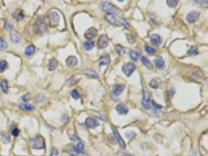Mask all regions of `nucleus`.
<instances>
[{
    "label": "nucleus",
    "instance_id": "f257e3e1",
    "mask_svg": "<svg viewBox=\"0 0 208 156\" xmlns=\"http://www.w3.org/2000/svg\"><path fill=\"white\" fill-rule=\"evenodd\" d=\"M47 30V25L45 18L43 17H40L37 18L36 22L34 23L33 26V31L35 34H43Z\"/></svg>",
    "mask_w": 208,
    "mask_h": 156
},
{
    "label": "nucleus",
    "instance_id": "f03ea898",
    "mask_svg": "<svg viewBox=\"0 0 208 156\" xmlns=\"http://www.w3.org/2000/svg\"><path fill=\"white\" fill-rule=\"evenodd\" d=\"M100 7L103 11L105 12L106 14H116L119 13L118 9L110 2H102L101 3Z\"/></svg>",
    "mask_w": 208,
    "mask_h": 156
},
{
    "label": "nucleus",
    "instance_id": "7ed1b4c3",
    "mask_svg": "<svg viewBox=\"0 0 208 156\" xmlns=\"http://www.w3.org/2000/svg\"><path fill=\"white\" fill-rule=\"evenodd\" d=\"M30 145L34 149H43L45 147V140L41 136H37L34 139L31 140Z\"/></svg>",
    "mask_w": 208,
    "mask_h": 156
},
{
    "label": "nucleus",
    "instance_id": "20e7f679",
    "mask_svg": "<svg viewBox=\"0 0 208 156\" xmlns=\"http://www.w3.org/2000/svg\"><path fill=\"white\" fill-rule=\"evenodd\" d=\"M151 95H150L147 89L146 88H143V99L141 101V105L143 106V108H144L147 110H149L151 108Z\"/></svg>",
    "mask_w": 208,
    "mask_h": 156
},
{
    "label": "nucleus",
    "instance_id": "39448f33",
    "mask_svg": "<svg viewBox=\"0 0 208 156\" xmlns=\"http://www.w3.org/2000/svg\"><path fill=\"white\" fill-rule=\"evenodd\" d=\"M122 70H123V74H125L126 77H130L132 74L133 73V71L136 70V66L133 62H128L123 65Z\"/></svg>",
    "mask_w": 208,
    "mask_h": 156
},
{
    "label": "nucleus",
    "instance_id": "423d86ee",
    "mask_svg": "<svg viewBox=\"0 0 208 156\" xmlns=\"http://www.w3.org/2000/svg\"><path fill=\"white\" fill-rule=\"evenodd\" d=\"M49 24L51 27H56L59 21V15L57 12H51L49 15Z\"/></svg>",
    "mask_w": 208,
    "mask_h": 156
},
{
    "label": "nucleus",
    "instance_id": "0eeeda50",
    "mask_svg": "<svg viewBox=\"0 0 208 156\" xmlns=\"http://www.w3.org/2000/svg\"><path fill=\"white\" fill-rule=\"evenodd\" d=\"M108 45V37L107 36V34H101L100 36V37L98 38V41H97V46L98 48L100 49H102V48H105Z\"/></svg>",
    "mask_w": 208,
    "mask_h": 156
},
{
    "label": "nucleus",
    "instance_id": "6e6552de",
    "mask_svg": "<svg viewBox=\"0 0 208 156\" xmlns=\"http://www.w3.org/2000/svg\"><path fill=\"white\" fill-rule=\"evenodd\" d=\"M97 34V31L96 30L95 27H92L91 28L87 29L84 33V37L85 38L88 40V41H91L92 39H94V37H96V35Z\"/></svg>",
    "mask_w": 208,
    "mask_h": 156
},
{
    "label": "nucleus",
    "instance_id": "1a4fd4ad",
    "mask_svg": "<svg viewBox=\"0 0 208 156\" xmlns=\"http://www.w3.org/2000/svg\"><path fill=\"white\" fill-rule=\"evenodd\" d=\"M111 129H112V131H113V133H114V137H115V139H116V141H118V143H119L120 148L124 149V148H125V142H124V141H123V138H122V137L120 136L119 133L118 132V131H117L116 129H115L113 126H111Z\"/></svg>",
    "mask_w": 208,
    "mask_h": 156
},
{
    "label": "nucleus",
    "instance_id": "9d476101",
    "mask_svg": "<svg viewBox=\"0 0 208 156\" xmlns=\"http://www.w3.org/2000/svg\"><path fill=\"white\" fill-rule=\"evenodd\" d=\"M85 124L90 129H94L99 126V123L97 122V119H94L92 117H87L85 120Z\"/></svg>",
    "mask_w": 208,
    "mask_h": 156
},
{
    "label": "nucleus",
    "instance_id": "9b49d317",
    "mask_svg": "<svg viewBox=\"0 0 208 156\" xmlns=\"http://www.w3.org/2000/svg\"><path fill=\"white\" fill-rule=\"evenodd\" d=\"M200 13L197 11H192L189 13H188L187 17H186V20L188 21L189 23H195L198 18H199Z\"/></svg>",
    "mask_w": 208,
    "mask_h": 156
},
{
    "label": "nucleus",
    "instance_id": "f8f14e48",
    "mask_svg": "<svg viewBox=\"0 0 208 156\" xmlns=\"http://www.w3.org/2000/svg\"><path fill=\"white\" fill-rule=\"evenodd\" d=\"M105 18L106 20L108 22L112 24V25H115V26H119V25H122V23H121V21L119 20H118L115 18L113 14H105Z\"/></svg>",
    "mask_w": 208,
    "mask_h": 156
},
{
    "label": "nucleus",
    "instance_id": "ddd939ff",
    "mask_svg": "<svg viewBox=\"0 0 208 156\" xmlns=\"http://www.w3.org/2000/svg\"><path fill=\"white\" fill-rule=\"evenodd\" d=\"M66 66L69 67V68H74L75 66L77 65L78 63V60L76 56H69L66 60Z\"/></svg>",
    "mask_w": 208,
    "mask_h": 156
},
{
    "label": "nucleus",
    "instance_id": "4468645a",
    "mask_svg": "<svg viewBox=\"0 0 208 156\" xmlns=\"http://www.w3.org/2000/svg\"><path fill=\"white\" fill-rule=\"evenodd\" d=\"M68 152L69 155L73 156H81V155H87V154L83 151H80L76 148L75 146L71 145L70 148H69Z\"/></svg>",
    "mask_w": 208,
    "mask_h": 156
},
{
    "label": "nucleus",
    "instance_id": "2eb2a0df",
    "mask_svg": "<svg viewBox=\"0 0 208 156\" xmlns=\"http://www.w3.org/2000/svg\"><path fill=\"white\" fill-rule=\"evenodd\" d=\"M154 62L155 66H157V68L159 70H164L165 68V62L163 60L162 57L157 56L154 60Z\"/></svg>",
    "mask_w": 208,
    "mask_h": 156
},
{
    "label": "nucleus",
    "instance_id": "dca6fc26",
    "mask_svg": "<svg viewBox=\"0 0 208 156\" xmlns=\"http://www.w3.org/2000/svg\"><path fill=\"white\" fill-rule=\"evenodd\" d=\"M151 42L154 46H159L162 42V39H161V37L159 34H153L151 36Z\"/></svg>",
    "mask_w": 208,
    "mask_h": 156
},
{
    "label": "nucleus",
    "instance_id": "f3484780",
    "mask_svg": "<svg viewBox=\"0 0 208 156\" xmlns=\"http://www.w3.org/2000/svg\"><path fill=\"white\" fill-rule=\"evenodd\" d=\"M125 89V85L123 84H118L115 86L113 89H112V94L115 95V96H119L121 94L123 93V91Z\"/></svg>",
    "mask_w": 208,
    "mask_h": 156
},
{
    "label": "nucleus",
    "instance_id": "a211bd4d",
    "mask_svg": "<svg viewBox=\"0 0 208 156\" xmlns=\"http://www.w3.org/2000/svg\"><path fill=\"white\" fill-rule=\"evenodd\" d=\"M115 109L119 115H126L129 112V108L124 104H119L116 106Z\"/></svg>",
    "mask_w": 208,
    "mask_h": 156
},
{
    "label": "nucleus",
    "instance_id": "6ab92c4d",
    "mask_svg": "<svg viewBox=\"0 0 208 156\" xmlns=\"http://www.w3.org/2000/svg\"><path fill=\"white\" fill-rule=\"evenodd\" d=\"M10 39H11L12 42L13 43L20 42V34H19L17 31L13 30V31H11V32H10Z\"/></svg>",
    "mask_w": 208,
    "mask_h": 156
},
{
    "label": "nucleus",
    "instance_id": "aec40b11",
    "mask_svg": "<svg viewBox=\"0 0 208 156\" xmlns=\"http://www.w3.org/2000/svg\"><path fill=\"white\" fill-rule=\"evenodd\" d=\"M13 17L15 20H17V21H20V20H23L25 17V15H24V13L22 9H17L13 13Z\"/></svg>",
    "mask_w": 208,
    "mask_h": 156
},
{
    "label": "nucleus",
    "instance_id": "412c9836",
    "mask_svg": "<svg viewBox=\"0 0 208 156\" xmlns=\"http://www.w3.org/2000/svg\"><path fill=\"white\" fill-rule=\"evenodd\" d=\"M161 82V80L160 78H153L152 80H151V81L149 83V86L151 88L157 89V88H159Z\"/></svg>",
    "mask_w": 208,
    "mask_h": 156
},
{
    "label": "nucleus",
    "instance_id": "4be33fe9",
    "mask_svg": "<svg viewBox=\"0 0 208 156\" xmlns=\"http://www.w3.org/2000/svg\"><path fill=\"white\" fill-rule=\"evenodd\" d=\"M141 62H142L143 64L147 68H148L149 70H152V69H153L152 63L150 62V60H149L146 56L141 57Z\"/></svg>",
    "mask_w": 208,
    "mask_h": 156
},
{
    "label": "nucleus",
    "instance_id": "5701e85b",
    "mask_svg": "<svg viewBox=\"0 0 208 156\" xmlns=\"http://www.w3.org/2000/svg\"><path fill=\"white\" fill-rule=\"evenodd\" d=\"M58 66V62L54 59H51L49 60V65H48V68H49V70H54L56 69Z\"/></svg>",
    "mask_w": 208,
    "mask_h": 156
},
{
    "label": "nucleus",
    "instance_id": "b1692460",
    "mask_svg": "<svg viewBox=\"0 0 208 156\" xmlns=\"http://www.w3.org/2000/svg\"><path fill=\"white\" fill-rule=\"evenodd\" d=\"M110 62V57L108 55L106 56H104L100 59V61H99V65L100 66H105L108 65V63Z\"/></svg>",
    "mask_w": 208,
    "mask_h": 156
},
{
    "label": "nucleus",
    "instance_id": "393cba45",
    "mask_svg": "<svg viewBox=\"0 0 208 156\" xmlns=\"http://www.w3.org/2000/svg\"><path fill=\"white\" fill-rule=\"evenodd\" d=\"M129 56L134 61H137V60L140 59V53L138 52L135 51V50H130L129 51Z\"/></svg>",
    "mask_w": 208,
    "mask_h": 156
},
{
    "label": "nucleus",
    "instance_id": "a878e982",
    "mask_svg": "<svg viewBox=\"0 0 208 156\" xmlns=\"http://www.w3.org/2000/svg\"><path fill=\"white\" fill-rule=\"evenodd\" d=\"M85 74L87 76H88L91 78H98L99 75L96 71L93 70H87L85 72Z\"/></svg>",
    "mask_w": 208,
    "mask_h": 156
},
{
    "label": "nucleus",
    "instance_id": "bb28decb",
    "mask_svg": "<svg viewBox=\"0 0 208 156\" xmlns=\"http://www.w3.org/2000/svg\"><path fill=\"white\" fill-rule=\"evenodd\" d=\"M19 107H20V108H21V109H23V110H27V111H32L34 109L33 105H31V104H29V103H27V102H24V103L20 104Z\"/></svg>",
    "mask_w": 208,
    "mask_h": 156
},
{
    "label": "nucleus",
    "instance_id": "cd10ccee",
    "mask_svg": "<svg viewBox=\"0 0 208 156\" xmlns=\"http://www.w3.org/2000/svg\"><path fill=\"white\" fill-rule=\"evenodd\" d=\"M35 52V47L34 46H27L25 49V55L27 56H32Z\"/></svg>",
    "mask_w": 208,
    "mask_h": 156
},
{
    "label": "nucleus",
    "instance_id": "c85d7f7f",
    "mask_svg": "<svg viewBox=\"0 0 208 156\" xmlns=\"http://www.w3.org/2000/svg\"><path fill=\"white\" fill-rule=\"evenodd\" d=\"M1 138H2V141L4 144H9L10 142V137L8 135V133L6 132H1Z\"/></svg>",
    "mask_w": 208,
    "mask_h": 156
},
{
    "label": "nucleus",
    "instance_id": "c756f323",
    "mask_svg": "<svg viewBox=\"0 0 208 156\" xmlns=\"http://www.w3.org/2000/svg\"><path fill=\"white\" fill-rule=\"evenodd\" d=\"M0 88H1L2 91H3L4 93L5 94L8 93L9 85L7 81H6V80H2V81L0 82Z\"/></svg>",
    "mask_w": 208,
    "mask_h": 156
},
{
    "label": "nucleus",
    "instance_id": "7c9ffc66",
    "mask_svg": "<svg viewBox=\"0 0 208 156\" xmlns=\"http://www.w3.org/2000/svg\"><path fill=\"white\" fill-rule=\"evenodd\" d=\"M83 46H84V48L87 51H90V50L93 49V48L94 47V42L93 41H87V42H85L83 43Z\"/></svg>",
    "mask_w": 208,
    "mask_h": 156
},
{
    "label": "nucleus",
    "instance_id": "2f4dec72",
    "mask_svg": "<svg viewBox=\"0 0 208 156\" xmlns=\"http://www.w3.org/2000/svg\"><path fill=\"white\" fill-rule=\"evenodd\" d=\"M115 50L117 52V53H119V56H122L125 54V48H123L122 46H119V45H117V46H115Z\"/></svg>",
    "mask_w": 208,
    "mask_h": 156
},
{
    "label": "nucleus",
    "instance_id": "473e14b6",
    "mask_svg": "<svg viewBox=\"0 0 208 156\" xmlns=\"http://www.w3.org/2000/svg\"><path fill=\"white\" fill-rule=\"evenodd\" d=\"M8 68V63L5 60H1L0 61V73H3Z\"/></svg>",
    "mask_w": 208,
    "mask_h": 156
},
{
    "label": "nucleus",
    "instance_id": "72a5a7b5",
    "mask_svg": "<svg viewBox=\"0 0 208 156\" xmlns=\"http://www.w3.org/2000/svg\"><path fill=\"white\" fill-rule=\"evenodd\" d=\"M188 54L189 56H196V55H197L198 54V48L195 46H192L190 49L189 50Z\"/></svg>",
    "mask_w": 208,
    "mask_h": 156
},
{
    "label": "nucleus",
    "instance_id": "f704fd0d",
    "mask_svg": "<svg viewBox=\"0 0 208 156\" xmlns=\"http://www.w3.org/2000/svg\"><path fill=\"white\" fill-rule=\"evenodd\" d=\"M126 38L129 44H134L136 42V37L133 34H126Z\"/></svg>",
    "mask_w": 208,
    "mask_h": 156
},
{
    "label": "nucleus",
    "instance_id": "c9c22d12",
    "mask_svg": "<svg viewBox=\"0 0 208 156\" xmlns=\"http://www.w3.org/2000/svg\"><path fill=\"white\" fill-rule=\"evenodd\" d=\"M166 3H167V5L169 7L173 8V7H175L178 5L179 1H176V0H168V1H166Z\"/></svg>",
    "mask_w": 208,
    "mask_h": 156
},
{
    "label": "nucleus",
    "instance_id": "e433bc0d",
    "mask_svg": "<svg viewBox=\"0 0 208 156\" xmlns=\"http://www.w3.org/2000/svg\"><path fill=\"white\" fill-rule=\"evenodd\" d=\"M145 51L150 55H153L156 52V49L153 47H150L148 46H145Z\"/></svg>",
    "mask_w": 208,
    "mask_h": 156
},
{
    "label": "nucleus",
    "instance_id": "4c0bfd02",
    "mask_svg": "<svg viewBox=\"0 0 208 156\" xmlns=\"http://www.w3.org/2000/svg\"><path fill=\"white\" fill-rule=\"evenodd\" d=\"M7 48H8V44L3 38H0V50H4Z\"/></svg>",
    "mask_w": 208,
    "mask_h": 156
},
{
    "label": "nucleus",
    "instance_id": "58836bf2",
    "mask_svg": "<svg viewBox=\"0 0 208 156\" xmlns=\"http://www.w3.org/2000/svg\"><path fill=\"white\" fill-rule=\"evenodd\" d=\"M151 107H152V108H153L154 110L158 111L161 108V106L159 105H157V103L154 102V101H153V100H151Z\"/></svg>",
    "mask_w": 208,
    "mask_h": 156
},
{
    "label": "nucleus",
    "instance_id": "ea45409f",
    "mask_svg": "<svg viewBox=\"0 0 208 156\" xmlns=\"http://www.w3.org/2000/svg\"><path fill=\"white\" fill-rule=\"evenodd\" d=\"M70 94H71V96L73 97V98H74L76 100L80 98V94L78 93V91L77 90H73Z\"/></svg>",
    "mask_w": 208,
    "mask_h": 156
},
{
    "label": "nucleus",
    "instance_id": "a19ab883",
    "mask_svg": "<svg viewBox=\"0 0 208 156\" xmlns=\"http://www.w3.org/2000/svg\"><path fill=\"white\" fill-rule=\"evenodd\" d=\"M135 136H136V133L133 132V131H129V132L125 133V137L127 139H132Z\"/></svg>",
    "mask_w": 208,
    "mask_h": 156
},
{
    "label": "nucleus",
    "instance_id": "79ce46f5",
    "mask_svg": "<svg viewBox=\"0 0 208 156\" xmlns=\"http://www.w3.org/2000/svg\"><path fill=\"white\" fill-rule=\"evenodd\" d=\"M94 114L95 115V116L97 117V118H99L101 120H103V121H105V122H106V121H107V119H106V117L104 115H102V114L98 113V112H94Z\"/></svg>",
    "mask_w": 208,
    "mask_h": 156
},
{
    "label": "nucleus",
    "instance_id": "37998d69",
    "mask_svg": "<svg viewBox=\"0 0 208 156\" xmlns=\"http://www.w3.org/2000/svg\"><path fill=\"white\" fill-rule=\"evenodd\" d=\"M69 137H70V139L72 140V141H81V140L77 137V134H75V133H72V134H69Z\"/></svg>",
    "mask_w": 208,
    "mask_h": 156
},
{
    "label": "nucleus",
    "instance_id": "c03bdc74",
    "mask_svg": "<svg viewBox=\"0 0 208 156\" xmlns=\"http://www.w3.org/2000/svg\"><path fill=\"white\" fill-rule=\"evenodd\" d=\"M59 155L58 150L55 148H52L50 151V156H57Z\"/></svg>",
    "mask_w": 208,
    "mask_h": 156
},
{
    "label": "nucleus",
    "instance_id": "a18cd8bd",
    "mask_svg": "<svg viewBox=\"0 0 208 156\" xmlns=\"http://www.w3.org/2000/svg\"><path fill=\"white\" fill-rule=\"evenodd\" d=\"M45 98V97L42 94H37L35 98V102H41Z\"/></svg>",
    "mask_w": 208,
    "mask_h": 156
},
{
    "label": "nucleus",
    "instance_id": "49530a36",
    "mask_svg": "<svg viewBox=\"0 0 208 156\" xmlns=\"http://www.w3.org/2000/svg\"><path fill=\"white\" fill-rule=\"evenodd\" d=\"M19 133H20V131H19V129H17V128H14V129L12 131V134H13L14 137L18 136Z\"/></svg>",
    "mask_w": 208,
    "mask_h": 156
},
{
    "label": "nucleus",
    "instance_id": "de8ad7c7",
    "mask_svg": "<svg viewBox=\"0 0 208 156\" xmlns=\"http://www.w3.org/2000/svg\"><path fill=\"white\" fill-rule=\"evenodd\" d=\"M118 156H135V155H133L131 154L125 153V152H119V153H118Z\"/></svg>",
    "mask_w": 208,
    "mask_h": 156
},
{
    "label": "nucleus",
    "instance_id": "09e8293b",
    "mask_svg": "<svg viewBox=\"0 0 208 156\" xmlns=\"http://www.w3.org/2000/svg\"><path fill=\"white\" fill-rule=\"evenodd\" d=\"M193 156H197V153L196 151H193Z\"/></svg>",
    "mask_w": 208,
    "mask_h": 156
}]
</instances>
